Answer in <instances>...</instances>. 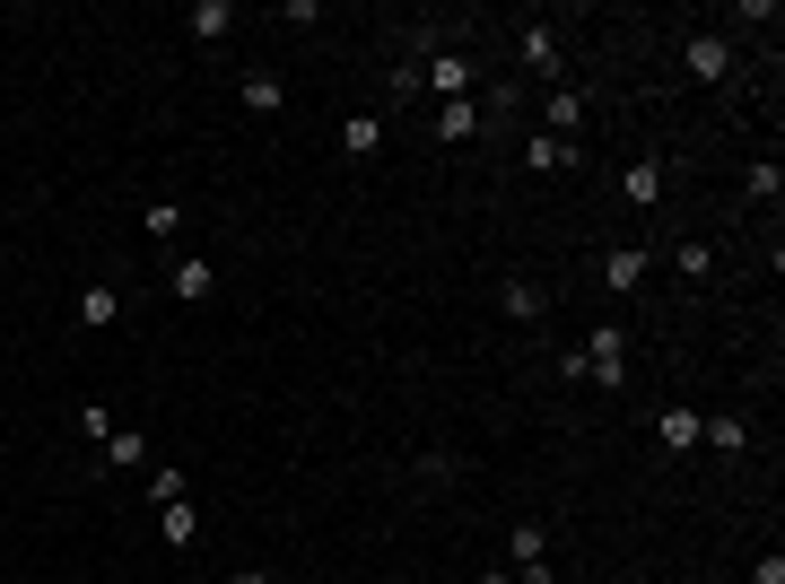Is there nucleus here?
Returning a JSON list of instances; mask_svg holds the SVG:
<instances>
[{
  "instance_id": "nucleus-1",
  "label": "nucleus",
  "mask_w": 785,
  "mask_h": 584,
  "mask_svg": "<svg viewBox=\"0 0 785 584\" xmlns=\"http://www.w3.org/2000/svg\"><path fill=\"white\" fill-rule=\"evenodd\" d=\"M585 384H628V331L620 323H602V331L585 340Z\"/></svg>"
},
{
  "instance_id": "nucleus-2",
  "label": "nucleus",
  "mask_w": 785,
  "mask_h": 584,
  "mask_svg": "<svg viewBox=\"0 0 785 584\" xmlns=\"http://www.w3.org/2000/svg\"><path fill=\"white\" fill-rule=\"evenodd\" d=\"M419 88L454 106V97H471V88H480V70H471V53H436V61H428V70H419Z\"/></svg>"
},
{
  "instance_id": "nucleus-3",
  "label": "nucleus",
  "mask_w": 785,
  "mask_h": 584,
  "mask_svg": "<svg viewBox=\"0 0 785 584\" xmlns=\"http://www.w3.org/2000/svg\"><path fill=\"white\" fill-rule=\"evenodd\" d=\"M507 550H516V584H550V532L541 524H516Z\"/></svg>"
},
{
  "instance_id": "nucleus-4",
  "label": "nucleus",
  "mask_w": 785,
  "mask_h": 584,
  "mask_svg": "<svg viewBox=\"0 0 785 584\" xmlns=\"http://www.w3.org/2000/svg\"><path fill=\"white\" fill-rule=\"evenodd\" d=\"M498 306H507V323H541V315H550V288H541L532 270H516V279L498 288Z\"/></svg>"
},
{
  "instance_id": "nucleus-5",
  "label": "nucleus",
  "mask_w": 785,
  "mask_h": 584,
  "mask_svg": "<svg viewBox=\"0 0 785 584\" xmlns=\"http://www.w3.org/2000/svg\"><path fill=\"white\" fill-rule=\"evenodd\" d=\"M689 79H707V88L733 79V44H725V36H689Z\"/></svg>"
},
{
  "instance_id": "nucleus-6",
  "label": "nucleus",
  "mask_w": 785,
  "mask_h": 584,
  "mask_svg": "<svg viewBox=\"0 0 785 584\" xmlns=\"http://www.w3.org/2000/svg\"><path fill=\"white\" fill-rule=\"evenodd\" d=\"M79 323H88V331L122 323V288H114V279H88V288H79Z\"/></svg>"
},
{
  "instance_id": "nucleus-7",
  "label": "nucleus",
  "mask_w": 785,
  "mask_h": 584,
  "mask_svg": "<svg viewBox=\"0 0 785 584\" xmlns=\"http://www.w3.org/2000/svg\"><path fill=\"white\" fill-rule=\"evenodd\" d=\"M637 279H646V245H620V254H602V288L637 297Z\"/></svg>"
},
{
  "instance_id": "nucleus-8",
  "label": "nucleus",
  "mask_w": 785,
  "mask_h": 584,
  "mask_svg": "<svg viewBox=\"0 0 785 584\" xmlns=\"http://www.w3.org/2000/svg\"><path fill=\"white\" fill-rule=\"evenodd\" d=\"M707 454H725V463H742V454H750V419H742V410H725V419H707Z\"/></svg>"
},
{
  "instance_id": "nucleus-9",
  "label": "nucleus",
  "mask_w": 785,
  "mask_h": 584,
  "mask_svg": "<svg viewBox=\"0 0 785 584\" xmlns=\"http://www.w3.org/2000/svg\"><path fill=\"white\" fill-rule=\"evenodd\" d=\"M523 166H532V175H559V166H576V140H550V131H532V140H523Z\"/></svg>"
},
{
  "instance_id": "nucleus-10",
  "label": "nucleus",
  "mask_w": 785,
  "mask_h": 584,
  "mask_svg": "<svg viewBox=\"0 0 785 584\" xmlns=\"http://www.w3.org/2000/svg\"><path fill=\"white\" fill-rule=\"evenodd\" d=\"M655 436H664V454H689V445H698V410H689V402H673V410L655 419Z\"/></svg>"
},
{
  "instance_id": "nucleus-11",
  "label": "nucleus",
  "mask_w": 785,
  "mask_h": 584,
  "mask_svg": "<svg viewBox=\"0 0 785 584\" xmlns=\"http://www.w3.org/2000/svg\"><path fill=\"white\" fill-rule=\"evenodd\" d=\"M97 454H105V472H140V463H149V445H140L131 427H114V436H105Z\"/></svg>"
},
{
  "instance_id": "nucleus-12",
  "label": "nucleus",
  "mask_w": 785,
  "mask_h": 584,
  "mask_svg": "<svg viewBox=\"0 0 785 584\" xmlns=\"http://www.w3.org/2000/svg\"><path fill=\"white\" fill-rule=\"evenodd\" d=\"M341 149H350V158H375V149H384V113H350Z\"/></svg>"
},
{
  "instance_id": "nucleus-13",
  "label": "nucleus",
  "mask_w": 785,
  "mask_h": 584,
  "mask_svg": "<svg viewBox=\"0 0 785 584\" xmlns=\"http://www.w3.org/2000/svg\"><path fill=\"white\" fill-rule=\"evenodd\" d=\"M664 201V166L646 158V166H628V210H655Z\"/></svg>"
},
{
  "instance_id": "nucleus-14",
  "label": "nucleus",
  "mask_w": 785,
  "mask_h": 584,
  "mask_svg": "<svg viewBox=\"0 0 785 584\" xmlns=\"http://www.w3.org/2000/svg\"><path fill=\"white\" fill-rule=\"evenodd\" d=\"M471 131H480V106H471V97L436 106V140H471Z\"/></svg>"
},
{
  "instance_id": "nucleus-15",
  "label": "nucleus",
  "mask_w": 785,
  "mask_h": 584,
  "mask_svg": "<svg viewBox=\"0 0 785 584\" xmlns=\"http://www.w3.org/2000/svg\"><path fill=\"white\" fill-rule=\"evenodd\" d=\"M516 44H523V61H532V70H541V79H550V70H559V36H550V27H523Z\"/></svg>"
},
{
  "instance_id": "nucleus-16",
  "label": "nucleus",
  "mask_w": 785,
  "mask_h": 584,
  "mask_svg": "<svg viewBox=\"0 0 785 584\" xmlns=\"http://www.w3.org/2000/svg\"><path fill=\"white\" fill-rule=\"evenodd\" d=\"M236 106H245V113H279V79H271V70H254V79L236 88Z\"/></svg>"
},
{
  "instance_id": "nucleus-17",
  "label": "nucleus",
  "mask_w": 785,
  "mask_h": 584,
  "mask_svg": "<svg viewBox=\"0 0 785 584\" xmlns=\"http://www.w3.org/2000/svg\"><path fill=\"white\" fill-rule=\"evenodd\" d=\"M541 113H550V140H568L576 122H585V97H568V88H559V97H541Z\"/></svg>"
},
{
  "instance_id": "nucleus-18",
  "label": "nucleus",
  "mask_w": 785,
  "mask_h": 584,
  "mask_svg": "<svg viewBox=\"0 0 785 584\" xmlns=\"http://www.w3.org/2000/svg\"><path fill=\"white\" fill-rule=\"evenodd\" d=\"M227 27H236V9H227V0H202V9H193V36H202V44H218Z\"/></svg>"
},
{
  "instance_id": "nucleus-19",
  "label": "nucleus",
  "mask_w": 785,
  "mask_h": 584,
  "mask_svg": "<svg viewBox=\"0 0 785 584\" xmlns=\"http://www.w3.org/2000/svg\"><path fill=\"white\" fill-rule=\"evenodd\" d=\"M673 263L689 270V279H707V270H716V245H707V236H689V245H673Z\"/></svg>"
},
{
  "instance_id": "nucleus-20",
  "label": "nucleus",
  "mask_w": 785,
  "mask_h": 584,
  "mask_svg": "<svg viewBox=\"0 0 785 584\" xmlns=\"http://www.w3.org/2000/svg\"><path fill=\"white\" fill-rule=\"evenodd\" d=\"M157 524H166V541H175V550H184V541H193V532H202V515H193V506H157Z\"/></svg>"
},
{
  "instance_id": "nucleus-21",
  "label": "nucleus",
  "mask_w": 785,
  "mask_h": 584,
  "mask_svg": "<svg viewBox=\"0 0 785 584\" xmlns=\"http://www.w3.org/2000/svg\"><path fill=\"white\" fill-rule=\"evenodd\" d=\"M175 297H184V306L209 297V263H175Z\"/></svg>"
},
{
  "instance_id": "nucleus-22",
  "label": "nucleus",
  "mask_w": 785,
  "mask_h": 584,
  "mask_svg": "<svg viewBox=\"0 0 785 584\" xmlns=\"http://www.w3.org/2000/svg\"><path fill=\"white\" fill-rule=\"evenodd\" d=\"M777 184H785V166H750V175H742V192H750V201H777Z\"/></svg>"
},
{
  "instance_id": "nucleus-23",
  "label": "nucleus",
  "mask_w": 785,
  "mask_h": 584,
  "mask_svg": "<svg viewBox=\"0 0 785 584\" xmlns=\"http://www.w3.org/2000/svg\"><path fill=\"white\" fill-rule=\"evenodd\" d=\"M149 497H157V506H184V472H175V463H166V472H149Z\"/></svg>"
},
{
  "instance_id": "nucleus-24",
  "label": "nucleus",
  "mask_w": 785,
  "mask_h": 584,
  "mask_svg": "<svg viewBox=\"0 0 785 584\" xmlns=\"http://www.w3.org/2000/svg\"><path fill=\"white\" fill-rule=\"evenodd\" d=\"M140 227H149V236H175V227H184V201H149V218H140Z\"/></svg>"
},
{
  "instance_id": "nucleus-25",
  "label": "nucleus",
  "mask_w": 785,
  "mask_h": 584,
  "mask_svg": "<svg viewBox=\"0 0 785 584\" xmlns=\"http://www.w3.org/2000/svg\"><path fill=\"white\" fill-rule=\"evenodd\" d=\"M79 436H97V445L114 436V419H105V402H79Z\"/></svg>"
},
{
  "instance_id": "nucleus-26",
  "label": "nucleus",
  "mask_w": 785,
  "mask_h": 584,
  "mask_svg": "<svg viewBox=\"0 0 785 584\" xmlns=\"http://www.w3.org/2000/svg\"><path fill=\"white\" fill-rule=\"evenodd\" d=\"M750 584H785V558H777V550L759 558V576H750Z\"/></svg>"
},
{
  "instance_id": "nucleus-27",
  "label": "nucleus",
  "mask_w": 785,
  "mask_h": 584,
  "mask_svg": "<svg viewBox=\"0 0 785 584\" xmlns=\"http://www.w3.org/2000/svg\"><path fill=\"white\" fill-rule=\"evenodd\" d=\"M227 584H271V576H262V567H236V576H227Z\"/></svg>"
}]
</instances>
